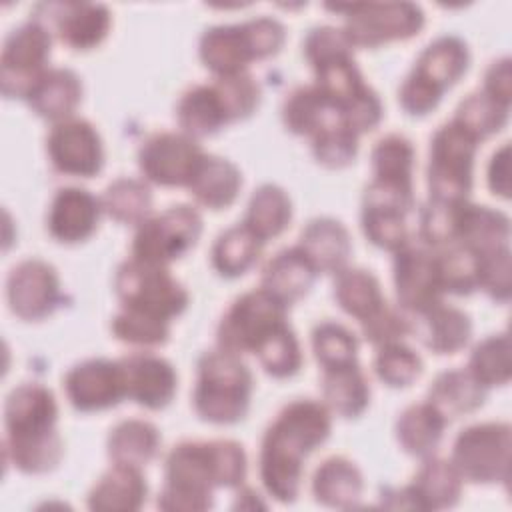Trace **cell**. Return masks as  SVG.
Masks as SVG:
<instances>
[{
    "instance_id": "cell-35",
    "label": "cell",
    "mask_w": 512,
    "mask_h": 512,
    "mask_svg": "<svg viewBox=\"0 0 512 512\" xmlns=\"http://www.w3.org/2000/svg\"><path fill=\"white\" fill-rule=\"evenodd\" d=\"M292 220V200L276 184L258 186L246 206L242 224L264 244L280 236Z\"/></svg>"
},
{
    "instance_id": "cell-7",
    "label": "cell",
    "mask_w": 512,
    "mask_h": 512,
    "mask_svg": "<svg viewBox=\"0 0 512 512\" xmlns=\"http://www.w3.org/2000/svg\"><path fill=\"white\" fill-rule=\"evenodd\" d=\"M114 292L122 308L168 322L180 316L190 300L186 288L170 274L168 266H156L136 258H128L116 268Z\"/></svg>"
},
{
    "instance_id": "cell-39",
    "label": "cell",
    "mask_w": 512,
    "mask_h": 512,
    "mask_svg": "<svg viewBox=\"0 0 512 512\" xmlns=\"http://www.w3.org/2000/svg\"><path fill=\"white\" fill-rule=\"evenodd\" d=\"M264 242L258 240L244 224L224 230L212 246V266L224 278L246 274L258 260Z\"/></svg>"
},
{
    "instance_id": "cell-38",
    "label": "cell",
    "mask_w": 512,
    "mask_h": 512,
    "mask_svg": "<svg viewBox=\"0 0 512 512\" xmlns=\"http://www.w3.org/2000/svg\"><path fill=\"white\" fill-rule=\"evenodd\" d=\"M334 298L338 306L358 322L376 312L386 300L378 278L364 268H342L334 278Z\"/></svg>"
},
{
    "instance_id": "cell-57",
    "label": "cell",
    "mask_w": 512,
    "mask_h": 512,
    "mask_svg": "<svg viewBox=\"0 0 512 512\" xmlns=\"http://www.w3.org/2000/svg\"><path fill=\"white\" fill-rule=\"evenodd\" d=\"M488 186L494 196L510 198V144L504 142L490 158Z\"/></svg>"
},
{
    "instance_id": "cell-18",
    "label": "cell",
    "mask_w": 512,
    "mask_h": 512,
    "mask_svg": "<svg viewBox=\"0 0 512 512\" xmlns=\"http://www.w3.org/2000/svg\"><path fill=\"white\" fill-rule=\"evenodd\" d=\"M36 20L46 24L60 42L74 50H90L108 36L112 18L104 4L48 2L36 6Z\"/></svg>"
},
{
    "instance_id": "cell-53",
    "label": "cell",
    "mask_w": 512,
    "mask_h": 512,
    "mask_svg": "<svg viewBox=\"0 0 512 512\" xmlns=\"http://www.w3.org/2000/svg\"><path fill=\"white\" fill-rule=\"evenodd\" d=\"M478 290L494 302L506 304L512 290V256L510 246L478 256Z\"/></svg>"
},
{
    "instance_id": "cell-24",
    "label": "cell",
    "mask_w": 512,
    "mask_h": 512,
    "mask_svg": "<svg viewBox=\"0 0 512 512\" xmlns=\"http://www.w3.org/2000/svg\"><path fill=\"white\" fill-rule=\"evenodd\" d=\"M508 240L510 220L504 212L468 200L460 202L454 244L482 256L498 248H506Z\"/></svg>"
},
{
    "instance_id": "cell-2",
    "label": "cell",
    "mask_w": 512,
    "mask_h": 512,
    "mask_svg": "<svg viewBox=\"0 0 512 512\" xmlns=\"http://www.w3.org/2000/svg\"><path fill=\"white\" fill-rule=\"evenodd\" d=\"M248 462L234 440H186L176 444L164 462V486L158 508L168 512H202L212 506L214 488H238Z\"/></svg>"
},
{
    "instance_id": "cell-25",
    "label": "cell",
    "mask_w": 512,
    "mask_h": 512,
    "mask_svg": "<svg viewBox=\"0 0 512 512\" xmlns=\"http://www.w3.org/2000/svg\"><path fill=\"white\" fill-rule=\"evenodd\" d=\"M316 276L318 270L314 264L298 246H292L276 252L266 262L262 268L260 288L290 308V304L298 302L310 292Z\"/></svg>"
},
{
    "instance_id": "cell-11",
    "label": "cell",
    "mask_w": 512,
    "mask_h": 512,
    "mask_svg": "<svg viewBox=\"0 0 512 512\" xmlns=\"http://www.w3.org/2000/svg\"><path fill=\"white\" fill-rule=\"evenodd\" d=\"M202 216L188 204H176L160 214H150L136 226L130 258L168 266L188 254L200 240Z\"/></svg>"
},
{
    "instance_id": "cell-51",
    "label": "cell",
    "mask_w": 512,
    "mask_h": 512,
    "mask_svg": "<svg viewBox=\"0 0 512 512\" xmlns=\"http://www.w3.org/2000/svg\"><path fill=\"white\" fill-rule=\"evenodd\" d=\"M464 202V200H460ZM460 202L428 200L420 210V240L424 246L438 250L452 246L456 240V218Z\"/></svg>"
},
{
    "instance_id": "cell-50",
    "label": "cell",
    "mask_w": 512,
    "mask_h": 512,
    "mask_svg": "<svg viewBox=\"0 0 512 512\" xmlns=\"http://www.w3.org/2000/svg\"><path fill=\"white\" fill-rule=\"evenodd\" d=\"M362 232L376 248L396 252L408 242V228H406V214L386 208H372L362 206L360 212Z\"/></svg>"
},
{
    "instance_id": "cell-1",
    "label": "cell",
    "mask_w": 512,
    "mask_h": 512,
    "mask_svg": "<svg viewBox=\"0 0 512 512\" xmlns=\"http://www.w3.org/2000/svg\"><path fill=\"white\" fill-rule=\"evenodd\" d=\"M330 430V410L318 400L300 398L276 414L260 444V480L274 500L292 504L298 498L304 460L328 440Z\"/></svg>"
},
{
    "instance_id": "cell-28",
    "label": "cell",
    "mask_w": 512,
    "mask_h": 512,
    "mask_svg": "<svg viewBox=\"0 0 512 512\" xmlns=\"http://www.w3.org/2000/svg\"><path fill=\"white\" fill-rule=\"evenodd\" d=\"M186 188L200 206L208 210H226L238 198L242 172L228 158L204 154Z\"/></svg>"
},
{
    "instance_id": "cell-34",
    "label": "cell",
    "mask_w": 512,
    "mask_h": 512,
    "mask_svg": "<svg viewBox=\"0 0 512 512\" xmlns=\"http://www.w3.org/2000/svg\"><path fill=\"white\" fill-rule=\"evenodd\" d=\"M322 398L330 414L358 418L370 402V386L358 362L322 370Z\"/></svg>"
},
{
    "instance_id": "cell-36",
    "label": "cell",
    "mask_w": 512,
    "mask_h": 512,
    "mask_svg": "<svg viewBox=\"0 0 512 512\" xmlns=\"http://www.w3.org/2000/svg\"><path fill=\"white\" fill-rule=\"evenodd\" d=\"M484 400L486 388L468 370H444L428 388V402L438 408L446 420L478 410Z\"/></svg>"
},
{
    "instance_id": "cell-43",
    "label": "cell",
    "mask_w": 512,
    "mask_h": 512,
    "mask_svg": "<svg viewBox=\"0 0 512 512\" xmlns=\"http://www.w3.org/2000/svg\"><path fill=\"white\" fill-rule=\"evenodd\" d=\"M438 282L444 294L468 296L478 290V254L452 244L434 250Z\"/></svg>"
},
{
    "instance_id": "cell-42",
    "label": "cell",
    "mask_w": 512,
    "mask_h": 512,
    "mask_svg": "<svg viewBox=\"0 0 512 512\" xmlns=\"http://www.w3.org/2000/svg\"><path fill=\"white\" fill-rule=\"evenodd\" d=\"M252 354L272 378H290L302 368V350L288 322L272 330Z\"/></svg>"
},
{
    "instance_id": "cell-10",
    "label": "cell",
    "mask_w": 512,
    "mask_h": 512,
    "mask_svg": "<svg viewBox=\"0 0 512 512\" xmlns=\"http://www.w3.org/2000/svg\"><path fill=\"white\" fill-rule=\"evenodd\" d=\"M344 12V34L354 48H378L394 40H408L424 26V12L412 2H358L328 4Z\"/></svg>"
},
{
    "instance_id": "cell-21",
    "label": "cell",
    "mask_w": 512,
    "mask_h": 512,
    "mask_svg": "<svg viewBox=\"0 0 512 512\" xmlns=\"http://www.w3.org/2000/svg\"><path fill=\"white\" fill-rule=\"evenodd\" d=\"M102 202L86 188H58L46 214V228L60 244H78L88 240L100 222Z\"/></svg>"
},
{
    "instance_id": "cell-3",
    "label": "cell",
    "mask_w": 512,
    "mask_h": 512,
    "mask_svg": "<svg viewBox=\"0 0 512 512\" xmlns=\"http://www.w3.org/2000/svg\"><path fill=\"white\" fill-rule=\"evenodd\" d=\"M58 404L50 388L26 382L16 386L4 402V456L24 474L52 472L64 442L56 428Z\"/></svg>"
},
{
    "instance_id": "cell-41",
    "label": "cell",
    "mask_w": 512,
    "mask_h": 512,
    "mask_svg": "<svg viewBox=\"0 0 512 512\" xmlns=\"http://www.w3.org/2000/svg\"><path fill=\"white\" fill-rule=\"evenodd\" d=\"M486 390L508 384L512 376V346L506 332L492 334L478 342L466 368Z\"/></svg>"
},
{
    "instance_id": "cell-45",
    "label": "cell",
    "mask_w": 512,
    "mask_h": 512,
    "mask_svg": "<svg viewBox=\"0 0 512 512\" xmlns=\"http://www.w3.org/2000/svg\"><path fill=\"white\" fill-rule=\"evenodd\" d=\"M414 146L402 134H388L376 142L370 154L372 176L384 180L412 182L414 170Z\"/></svg>"
},
{
    "instance_id": "cell-4",
    "label": "cell",
    "mask_w": 512,
    "mask_h": 512,
    "mask_svg": "<svg viewBox=\"0 0 512 512\" xmlns=\"http://www.w3.org/2000/svg\"><path fill=\"white\" fill-rule=\"evenodd\" d=\"M252 390V372L240 356L216 348L198 358L192 404L200 420L210 424L240 422L250 408Z\"/></svg>"
},
{
    "instance_id": "cell-22",
    "label": "cell",
    "mask_w": 512,
    "mask_h": 512,
    "mask_svg": "<svg viewBox=\"0 0 512 512\" xmlns=\"http://www.w3.org/2000/svg\"><path fill=\"white\" fill-rule=\"evenodd\" d=\"M462 482V476L450 460L432 454L422 460L412 482L400 490V506L416 510L452 508L460 500Z\"/></svg>"
},
{
    "instance_id": "cell-20",
    "label": "cell",
    "mask_w": 512,
    "mask_h": 512,
    "mask_svg": "<svg viewBox=\"0 0 512 512\" xmlns=\"http://www.w3.org/2000/svg\"><path fill=\"white\" fill-rule=\"evenodd\" d=\"M124 374L126 398L148 410L166 408L178 390L174 366L152 352H132L118 360Z\"/></svg>"
},
{
    "instance_id": "cell-17",
    "label": "cell",
    "mask_w": 512,
    "mask_h": 512,
    "mask_svg": "<svg viewBox=\"0 0 512 512\" xmlns=\"http://www.w3.org/2000/svg\"><path fill=\"white\" fill-rule=\"evenodd\" d=\"M394 288L398 308L406 314H418L442 302V288L438 282L434 250L410 240L394 252Z\"/></svg>"
},
{
    "instance_id": "cell-40",
    "label": "cell",
    "mask_w": 512,
    "mask_h": 512,
    "mask_svg": "<svg viewBox=\"0 0 512 512\" xmlns=\"http://www.w3.org/2000/svg\"><path fill=\"white\" fill-rule=\"evenodd\" d=\"M102 210L112 220L138 226L152 212V192L146 180L138 178H118L106 186L102 198Z\"/></svg>"
},
{
    "instance_id": "cell-33",
    "label": "cell",
    "mask_w": 512,
    "mask_h": 512,
    "mask_svg": "<svg viewBox=\"0 0 512 512\" xmlns=\"http://www.w3.org/2000/svg\"><path fill=\"white\" fill-rule=\"evenodd\" d=\"M446 424V416L428 400L412 404L396 420V440L406 454L424 460L436 452Z\"/></svg>"
},
{
    "instance_id": "cell-47",
    "label": "cell",
    "mask_w": 512,
    "mask_h": 512,
    "mask_svg": "<svg viewBox=\"0 0 512 512\" xmlns=\"http://www.w3.org/2000/svg\"><path fill=\"white\" fill-rule=\"evenodd\" d=\"M312 350L322 370L358 362V340L338 322H320L312 330Z\"/></svg>"
},
{
    "instance_id": "cell-37",
    "label": "cell",
    "mask_w": 512,
    "mask_h": 512,
    "mask_svg": "<svg viewBox=\"0 0 512 512\" xmlns=\"http://www.w3.org/2000/svg\"><path fill=\"white\" fill-rule=\"evenodd\" d=\"M160 442L162 438L154 424L138 418L122 420L108 434V458L116 464L142 468L156 458Z\"/></svg>"
},
{
    "instance_id": "cell-14",
    "label": "cell",
    "mask_w": 512,
    "mask_h": 512,
    "mask_svg": "<svg viewBox=\"0 0 512 512\" xmlns=\"http://www.w3.org/2000/svg\"><path fill=\"white\" fill-rule=\"evenodd\" d=\"M204 154L200 144L184 132H158L142 142L138 166L146 182L186 188Z\"/></svg>"
},
{
    "instance_id": "cell-27",
    "label": "cell",
    "mask_w": 512,
    "mask_h": 512,
    "mask_svg": "<svg viewBox=\"0 0 512 512\" xmlns=\"http://www.w3.org/2000/svg\"><path fill=\"white\" fill-rule=\"evenodd\" d=\"M320 272H338L346 268L352 254V240L340 220L322 216L310 220L300 232L296 244Z\"/></svg>"
},
{
    "instance_id": "cell-44",
    "label": "cell",
    "mask_w": 512,
    "mask_h": 512,
    "mask_svg": "<svg viewBox=\"0 0 512 512\" xmlns=\"http://www.w3.org/2000/svg\"><path fill=\"white\" fill-rule=\"evenodd\" d=\"M508 110L510 108L494 102L484 92H474L458 104L452 122H456L480 144L506 126Z\"/></svg>"
},
{
    "instance_id": "cell-56",
    "label": "cell",
    "mask_w": 512,
    "mask_h": 512,
    "mask_svg": "<svg viewBox=\"0 0 512 512\" xmlns=\"http://www.w3.org/2000/svg\"><path fill=\"white\" fill-rule=\"evenodd\" d=\"M482 92L492 98L494 102L510 108L512 102V66L510 58L494 60L486 74H484V88Z\"/></svg>"
},
{
    "instance_id": "cell-19",
    "label": "cell",
    "mask_w": 512,
    "mask_h": 512,
    "mask_svg": "<svg viewBox=\"0 0 512 512\" xmlns=\"http://www.w3.org/2000/svg\"><path fill=\"white\" fill-rule=\"evenodd\" d=\"M64 392L78 412L108 410L126 398L122 366L106 358L84 360L66 372Z\"/></svg>"
},
{
    "instance_id": "cell-23",
    "label": "cell",
    "mask_w": 512,
    "mask_h": 512,
    "mask_svg": "<svg viewBox=\"0 0 512 512\" xmlns=\"http://www.w3.org/2000/svg\"><path fill=\"white\" fill-rule=\"evenodd\" d=\"M408 320L410 332H414L430 352L440 356L460 352L472 336V322L468 314L444 302H438L424 312L412 314Z\"/></svg>"
},
{
    "instance_id": "cell-29",
    "label": "cell",
    "mask_w": 512,
    "mask_h": 512,
    "mask_svg": "<svg viewBox=\"0 0 512 512\" xmlns=\"http://www.w3.org/2000/svg\"><path fill=\"white\" fill-rule=\"evenodd\" d=\"M32 112L50 122L72 118L82 102V82L68 68H48L26 98Z\"/></svg>"
},
{
    "instance_id": "cell-46",
    "label": "cell",
    "mask_w": 512,
    "mask_h": 512,
    "mask_svg": "<svg viewBox=\"0 0 512 512\" xmlns=\"http://www.w3.org/2000/svg\"><path fill=\"white\" fill-rule=\"evenodd\" d=\"M110 330H112L114 338L124 344L152 348V346H162L168 340L170 322L150 316V314H144V312H138V310L122 308L112 318Z\"/></svg>"
},
{
    "instance_id": "cell-55",
    "label": "cell",
    "mask_w": 512,
    "mask_h": 512,
    "mask_svg": "<svg viewBox=\"0 0 512 512\" xmlns=\"http://www.w3.org/2000/svg\"><path fill=\"white\" fill-rule=\"evenodd\" d=\"M302 52L306 62L314 68L316 64L340 56V54H352L354 46L344 34L342 28L336 26H316L312 28L304 42H302Z\"/></svg>"
},
{
    "instance_id": "cell-26",
    "label": "cell",
    "mask_w": 512,
    "mask_h": 512,
    "mask_svg": "<svg viewBox=\"0 0 512 512\" xmlns=\"http://www.w3.org/2000/svg\"><path fill=\"white\" fill-rule=\"evenodd\" d=\"M146 494L148 486L142 468L112 462L88 492L86 504L96 512H132L142 508Z\"/></svg>"
},
{
    "instance_id": "cell-8",
    "label": "cell",
    "mask_w": 512,
    "mask_h": 512,
    "mask_svg": "<svg viewBox=\"0 0 512 512\" xmlns=\"http://www.w3.org/2000/svg\"><path fill=\"white\" fill-rule=\"evenodd\" d=\"M450 462L472 484H508L512 430L506 422L466 426L454 440Z\"/></svg>"
},
{
    "instance_id": "cell-5",
    "label": "cell",
    "mask_w": 512,
    "mask_h": 512,
    "mask_svg": "<svg viewBox=\"0 0 512 512\" xmlns=\"http://www.w3.org/2000/svg\"><path fill=\"white\" fill-rule=\"evenodd\" d=\"M284 40V26L276 18L260 16L206 28L198 42V56L214 76H232L246 72L256 60L278 54Z\"/></svg>"
},
{
    "instance_id": "cell-54",
    "label": "cell",
    "mask_w": 512,
    "mask_h": 512,
    "mask_svg": "<svg viewBox=\"0 0 512 512\" xmlns=\"http://www.w3.org/2000/svg\"><path fill=\"white\" fill-rule=\"evenodd\" d=\"M362 336L372 346H384L390 342H400L410 334V320L400 308H392L386 302L372 312L368 318L360 320Z\"/></svg>"
},
{
    "instance_id": "cell-6",
    "label": "cell",
    "mask_w": 512,
    "mask_h": 512,
    "mask_svg": "<svg viewBox=\"0 0 512 512\" xmlns=\"http://www.w3.org/2000/svg\"><path fill=\"white\" fill-rule=\"evenodd\" d=\"M470 52L462 38L440 36L430 42L416 58L414 68L398 90V102L410 116L432 112L444 92L452 88L468 70Z\"/></svg>"
},
{
    "instance_id": "cell-16",
    "label": "cell",
    "mask_w": 512,
    "mask_h": 512,
    "mask_svg": "<svg viewBox=\"0 0 512 512\" xmlns=\"http://www.w3.org/2000/svg\"><path fill=\"white\" fill-rule=\"evenodd\" d=\"M6 300L20 320L38 322L48 318L62 300L56 268L40 258L18 262L6 278Z\"/></svg>"
},
{
    "instance_id": "cell-48",
    "label": "cell",
    "mask_w": 512,
    "mask_h": 512,
    "mask_svg": "<svg viewBox=\"0 0 512 512\" xmlns=\"http://www.w3.org/2000/svg\"><path fill=\"white\" fill-rule=\"evenodd\" d=\"M374 372L380 382L390 388H406L422 374V358L400 342L378 346L374 356Z\"/></svg>"
},
{
    "instance_id": "cell-15",
    "label": "cell",
    "mask_w": 512,
    "mask_h": 512,
    "mask_svg": "<svg viewBox=\"0 0 512 512\" xmlns=\"http://www.w3.org/2000/svg\"><path fill=\"white\" fill-rule=\"evenodd\" d=\"M52 168L64 176L92 178L104 166V146L98 130L84 118L56 122L46 136Z\"/></svg>"
},
{
    "instance_id": "cell-9",
    "label": "cell",
    "mask_w": 512,
    "mask_h": 512,
    "mask_svg": "<svg viewBox=\"0 0 512 512\" xmlns=\"http://www.w3.org/2000/svg\"><path fill=\"white\" fill-rule=\"evenodd\" d=\"M478 142L456 122L442 124L430 138L428 192L430 200L460 202L472 190V170Z\"/></svg>"
},
{
    "instance_id": "cell-52",
    "label": "cell",
    "mask_w": 512,
    "mask_h": 512,
    "mask_svg": "<svg viewBox=\"0 0 512 512\" xmlns=\"http://www.w3.org/2000/svg\"><path fill=\"white\" fill-rule=\"evenodd\" d=\"M214 84L224 100L230 124L250 118L260 104V86L252 74L214 76Z\"/></svg>"
},
{
    "instance_id": "cell-31",
    "label": "cell",
    "mask_w": 512,
    "mask_h": 512,
    "mask_svg": "<svg viewBox=\"0 0 512 512\" xmlns=\"http://www.w3.org/2000/svg\"><path fill=\"white\" fill-rule=\"evenodd\" d=\"M282 122L288 132L312 138L322 128L344 122L342 112L316 84L294 88L282 104Z\"/></svg>"
},
{
    "instance_id": "cell-49",
    "label": "cell",
    "mask_w": 512,
    "mask_h": 512,
    "mask_svg": "<svg viewBox=\"0 0 512 512\" xmlns=\"http://www.w3.org/2000/svg\"><path fill=\"white\" fill-rule=\"evenodd\" d=\"M312 154L316 162L326 168H346L358 154V134L344 122L330 124L312 136Z\"/></svg>"
},
{
    "instance_id": "cell-32",
    "label": "cell",
    "mask_w": 512,
    "mask_h": 512,
    "mask_svg": "<svg viewBox=\"0 0 512 512\" xmlns=\"http://www.w3.org/2000/svg\"><path fill=\"white\" fill-rule=\"evenodd\" d=\"M362 490V472L344 456L326 458L312 476L314 500L328 508H354L362 496Z\"/></svg>"
},
{
    "instance_id": "cell-12",
    "label": "cell",
    "mask_w": 512,
    "mask_h": 512,
    "mask_svg": "<svg viewBox=\"0 0 512 512\" xmlns=\"http://www.w3.org/2000/svg\"><path fill=\"white\" fill-rule=\"evenodd\" d=\"M52 50V32L46 24L32 18L14 28L0 56L2 94L12 100H26L36 82L46 74Z\"/></svg>"
},
{
    "instance_id": "cell-30",
    "label": "cell",
    "mask_w": 512,
    "mask_h": 512,
    "mask_svg": "<svg viewBox=\"0 0 512 512\" xmlns=\"http://www.w3.org/2000/svg\"><path fill=\"white\" fill-rule=\"evenodd\" d=\"M176 122L180 130L198 140L220 132L230 124L224 100L214 82L188 88L176 104Z\"/></svg>"
},
{
    "instance_id": "cell-13",
    "label": "cell",
    "mask_w": 512,
    "mask_h": 512,
    "mask_svg": "<svg viewBox=\"0 0 512 512\" xmlns=\"http://www.w3.org/2000/svg\"><path fill=\"white\" fill-rule=\"evenodd\" d=\"M284 322H288L286 304L264 288L244 292L230 304L218 324V348L236 356L254 352V348Z\"/></svg>"
}]
</instances>
